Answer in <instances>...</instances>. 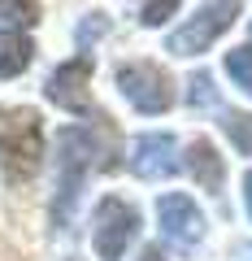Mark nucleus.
Wrapping results in <instances>:
<instances>
[{
  "instance_id": "1",
  "label": "nucleus",
  "mask_w": 252,
  "mask_h": 261,
  "mask_svg": "<svg viewBox=\"0 0 252 261\" xmlns=\"http://www.w3.org/2000/svg\"><path fill=\"white\" fill-rule=\"evenodd\" d=\"M100 152H104V144L92 126H61L57 130V196H52V226L57 231L70 226L74 205L83 196V183L96 170Z\"/></svg>"
},
{
  "instance_id": "2",
  "label": "nucleus",
  "mask_w": 252,
  "mask_h": 261,
  "mask_svg": "<svg viewBox=\"0 0 252 261\" xmlns=\"http://www.w3.org/2000/svg\"><path fill=\"white\" fill-rule=\"evenodd\" d=\"M0 166L9 183H26L44 166V122L26 105H0Z\"/></svg>"
},
{
  "instance_id": "3",
  "label": "nucleus",
  "mask_w": 252,
  "mask_h": 261,
  "mask_svg": "<svg viewBox=\"0 0 252 261\" xmlns=\"http://www.w3.org/2000/svg\"><path fill=\"white\" fill-rule=\"evenodd\" d=\"M243 0H205L196 9V18H187L174 35L165 39V53L174 57H200L205 48H213L217 39L231 31V22L239 18Z\"/></svg>"
},
{
  "instance_id": "4",
  "label": "nucleus",
  "mask_w": 252,
  "mask_h": 261,
  "mask_svg": "<svg viewBox=\"0 0 252 261\" xmlns=\"http://www.w3.org/2000/svg\"><path fill=\"white\" fill-rule=\"evenodd\" d=\"M118 92L126 96V105L139 113H165L174 105V79L170 70H161L157 61H126L118 65V74H113Z\"/></svg>"
},
{
  "instance_id": "5",
  "label": "nucleus",
  "mask_w": 252,
  "mask_h": 261,
  "mask_svg": "<svg viewBox=\"0 0 252 261\" xmlns=\"http://www.w3.org/2000/svg\"><path fill=\"white\" fill-rule=\"evenodd\" d=\"M139 235V209L122 196H104L92 214V244L100 261H122V252L131 248V240Z\"/></svg>"
},
{
  "instance_id": "6",
  "label": "nucleus",
  "mask_w": 252,
  "mask_h": 261,
  "mask_svg": "<svg viewBox=\"0 0 252 261\" xmlns=\"http://www.w3.org/2000/svg\"><path fill=\"white\" fill-rule=\"evenodd\" d=\"M157 222H161V240L174 252H183V257H191L200 248V240H205V214H200V205L187 192H165L157 200Z\"/></svg>"
},
{
  "instance_id": "7",
  "label": "nucleus",
  "mask_w": 252,
  "mask_h": 261,
  "mask_svg": "<svg viewBox=\"0 0 252 261\" xmlns=\"http://www.w3.org/2000/svg\"><path fill=\"white\" fill-rule=\"evenodd\" d=\"M44 96L66 113H92V53H78L57 65L44 83Z\"/></svg>"
},
{
  "instance_id": "8",
  "label": "nucleus",
  "mask_w": 252,
  "mask_h": 261,
  "mask_svg": "<svg viewBox=\"0 0 252 261\" xmlns=\"http://www.w3.org/2000/svg\"><path fill=\"white\" fill-rule=\"evenodd\" d=\"M178 144L170 130H148V135H135L131 140V152H126V170L144 183H157V178H170L178 174Z\"/></svg>"
},
{
  "instance_id": "9",
  "label": "nucleus",
  "mask_w": 252,
  "mask_h": 261,
  "mask_svg": "<svg viewBox=\"0 0 252 261\" xmlns=\"http://www.w3.org/2000/svg\"><path fill=\"white\" fill-rule=\"evenodd\" d=\"M183 170L191 178H196L205 192H213V196H222V178H226V166H222V157H217V148L200 135V140H191L187 144V161H183Z\"/></svg>"
},
{
  "instance_id": "10",
  "label": "nucleus",
  "mask_w": 252,
  "mask_h": 261,
  "mask_svg": "<svg viewBox=\"0 0 252 261\" xmlns=\"http://www.w3.org/2000/svg\"><path fill=\"white\" fill-rule=\"evenodd\" d=\"M35 61V44L26 31H0V79H18Z\"/></svg>"
},
{
  "instance_id": "11",
  "label": "nucleus",
  "mask_w": 252,
  "mask_h": 261,
  "mask_svg": "<svg viewBox=\"0 0 252 261\" xmlns=\"http://www.w3.org/2000/svg\"><path fill=\"white\" fill-rule=\"evenodd\" d=\"M39 22L35 0H0V31H26Z\"/></svg>"
},
{
  "instance_id": "12",
  "label": "nucleus",
  "mask_w": 252,
  "mask_h": 261,
  "mask_svg": "<svg viewBox=\"0 0 252 261\" xmlns=\"http://www.w3.org/2000/svg\"><path fill=\"white\" fill-rule=\"evenodd\" d=\"M222 130L235 140V148H239L243 157H252V113L226 109V113H222Z\"/></svg>"
},
{
  "instance_id": "13",
  "label": "nucleus",
  "mask_w": 252,
  "mask_h": 261,
  "mask_svg": "<svg viewBox=\"0 0 252 261\" xmlns=\"http://www.w3.org/2000/svg\"><path fill=\"white\" fill-rule=\"evenodd\" d=\"M226 74H231V83L239 87V92L252 96V44H248V48H231V53H226Z\"/></svg>"
},
{
  "instance_id": "14",
  "label": "nucleus",
  "mask_w": 252,
  "mask_h": 261,
  "mask_svg": "<svg viewBox=\"0 0 252 261\" xmlns=\"http://www.w3.org/2000/svg\"><path fill=\"white\" fill-rule=\"evenodd\" d=\"M187 105H191V109H213L217 105V92H213V79L209 74H191L187 79Z\"/></svg>"
},
{
  "instance_id": "15",
  "label": "nucleus",
  "mask_w": 252,
  "mask_h": 261,
  "mask_svg": "<svg viewBox=\"0 0 252 261\" xmlns=\"http://www.w3.org/2000/svg\"><path fill=\"white\" fill-rule=\"evenodd\" d=\"M174 13H178V0H144L139 22L144 27H161V22H170Z\"/></svg>"
},
{
  "instance_id": "16",
  "label": "nucleus",
  "mask_w": 252,
  "mask_h": 261,
  "mask_svg": "<svg viewBox=\"0 0 252 261\" xmlns=\"http://www.w3.org/2000/svg\"><path fill=\"white\" fill-rule=\"evenodd\" d=\"M104 31H109V18L104 13H87V22L78 27V53H87V44H96Z\"/></svg>"
},
{
  "instance_id": "17",
  "label": "nucleus",
  "mask_w": 252,
  "mask_h": 261,
  "mask_svg": "<svg viewBox=\"0 0 252 261\" xmlns=\"http://www.w3.org/2000/svg\"><path fill=\"white\" fill-rule=\"evenodd\" d=\"M139 261H165V252H161V244H148V248L139 252Z\"/></svg>"
},
{
  "instance_id": "18",
  "label": "nucleus",
  "mask_w": 252,
  "mask_h": 261,
  "mask_svg": "<svg viewBox=\"0 0 252 261\" xmlns=\"http://www.w3.org/2000/svg\"><path fill=\"white\" fill-rule=\"evenodd\" d=\"M231 261H252V240L235 244V257H231Z\"/></svg>"
},
{
  "instance_id": "19",
  "label": "nucleus",
  "mask_w": 252,
  "mask_h": 261,
  "mask_svg": "<svg viewBox=\"0 0 252 261\" xmlns=\"http://www.w3.org/2000/svg\"><path fill=\"white\" fill-rule=\"evenodd\" d=\"M243 205H248V218H252V170L243 174Z\"/></svg>"
}]
</instances>
